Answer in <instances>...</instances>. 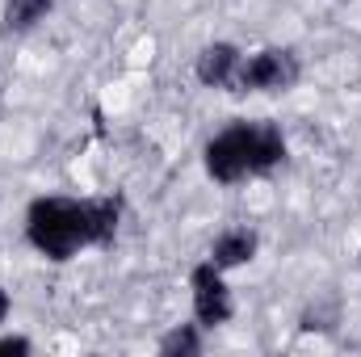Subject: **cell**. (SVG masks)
<instances>
[{"mask_svg":"<svg viewBox=\"0 0 361 357\" xmlns=\"http://www.w3.org/2000/svg\"><path fill=\"white\" fill-rule=\"evenodd\" d=\"M122 227V202L118 198H34L25 206V244L63 265L72 257H80L85 248H105L114 244Z\"/></svg>","mask_w":361,"mask_h":357,"instance_id":"6da1fadb","label":"cell"},{"mask_svg":"<svg viewBox=\"0 0 361 357\" xmlns=\"http://www.w3.org/2000/svg\"><path fill=\"white\" fill-rule=\"evenodd\" d=\"M290 143L281 126L269 118H235L202 147V169L214 185H244V181L269 177L286 164Z\"/></svg>","mask_w":361,"mask_h":357,"instance_id":"7a4b0ae2","label":"cell"},{"mask_svg":"<svg viewBox=\"0 0 361 357\" xmlns=\"http://www.w3.org/2000/svg\"><path fill=\"white\" fill-rule=\"evenodd\" d=\"M302 80V59L290 47H261V51H244L240 72H235V97H273V92H290Z\"/></svg>","mask_w":361,"mask_h":357,"instance_id":"3957f363","label":"cell"},{"mask_svg":"<svg viewBox=\"0 0 361 357\" xmlns=\"http://www.w3.org/2000/svg\"><path fill=\"white\" fill-rule=\"evenodd\" d=\"M189 303H193V320H197L206 332L231 324V315H235V298H231L227 273L214 265L210 257L189 269Z\"/></svg>","mask_w":361,"mask_h":357,"instance_id":"277c9868","label":"cell"},{"mask_svg":"<svg viewBox=\"0 0 361 357\" xmlns=\"http://www.w3.org/2000/svg\"><path fill=\"white\" fill-rule=\"evenodd\" d=\"M240 59L244 51L235 42H206L193 59V76L202 89H219V92H231L235 85V72H240Z\"/></svg>","mask_w":361,"mask_h":357,"instance_id":"5b68a950","label":"cell"},{"mask_svg":"<svg viewBox=\"0 0 361 357\" xmlns=\"http://www.w3.org/2000/svg\"><path fill=\"white\" fill-rule=\"evenodd\" d=\"M257 253H261V236H257V227H248V223L223 227V231L210 240V261L223 269V273L252 265V261H257Z\"/></svg>","mask_w":361,"mask_h":357,"instance_id":"8992f818","label":"cell"},{"mask_svg":"<svg viewBox=\"0 0 361 357\" xmlns=\"http://www.w3.org/2000/svg\"><path fill=\"white\" fill-rule=\"evenodd\" d=\"M51 8H55V0H0V34L4 38H21L38 21H47Z\"/></svg>","mask_w":361,"mask_h":357,"instance_id":"52a82bcc","label":"cell"},{"mask_svg":"<svg viewBox=\"0 0 361 357\" xmlns=\"http://www.w3.org/2000/svg\"><path fill=\"white\" fill-rule=\"evenodd\" d=\"M202 324L193 320V324H177V328H169L164 337H160V353L164 357H197L206 349V341H202Z\"/></svg>","mask_w":361,"mask_h":357,"instance_id":"ba28073f","label":"cell"},{"mask_svg":"<svg viewBox=\"0 0 361 357\" xmlns=\"http://www.w3.org/2000/svg\"><path fill=\"white\" fill-rule=\"evenodd\" d=\"M34 353V341L30 337H8L0 332V357H30Z\"/></svg>","mask_w":361,"mask_h":357,"instance_id":"9c48e42d","label":"cell"},{"mask_svg":"<svg viewBox=\"0 0 361 357\" xmlns=\"http://www.w3.org/2000/svg\"><path fill=\"white\" fill-rule=\"evenodd\" d=\"M8 311H13V298H8V290L0 286V328H4V320H8Z\"/></svg>","mask_w":361,"mask_h":357,"instance_id":"30bf717a","label":"cell"}]
</instances>
